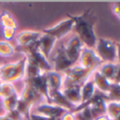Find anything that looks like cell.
<instances>
[{"instance_id": "cell-1", "label": "cell", "mask_w": 120, "mask_h": 120, "mask_svg": "<svg viewBox=\"0 0 120 120\" xmlns=\"http://www.w3.org/2000/svg\"><path fill=\"white\" fill-rule=\"evenodd\" d=\"M72 18L74 20L73 31L75 35L80 39V41L84 46L90 49H95L98 38L94 31V26L98 18L93 12V10L87 8L82 14L78 16H72Z\"/></svg>"}, {"instance_id": "cell-2", "label": "cell", "mask_w": 120, "mask_h": 120, "mask_svg": "<svg viewBox=\"0 0 120 120\" xmlns=\"http://www.w3.org/2000/svg\"><path fill=\"white\" fill-rule=\"evenodd\" d=\"M26 56H23L17 61L0 64V81L14 83L23 80L25 76Z\"/></svg>"}, {"instance_id": "cell-3", "label": "cell", "mask_w": 120, "mask_h": 120, "mask_svg": "<svg viewBox=\"0 0 120 120\" xmlns=\"http://www.w3.org/2000/svg\"><path fill=\"white\" fill-rule=\"evenodd\" d=\"M93 71L86 70L82 66L75 64L62 73L63 75V87L70 85H82L84 81L91 77Z\"/></svg>"}, {"instance_id": "cell-4", "label": "cell", "mask_w": 120, "mask_h": 120, "mask_svg": "<svg viewBox=\"0 0 120 120\" xmlns=\"http://www.w3.org/2000/svg\"><path fill=\"white\" fill-rule=\"evenodd\" d=\"M94 50L102 62H117L116 42L108 38H98Z\"/></svg>"}, {"instance_id": "cell-5", "label": "cell", "mask_w": 120, "mask_h": 120, "mask_svg": "<svg viewBox=\"0 0 120 120\" xmlns=\"http://www.w3.org/2000/svg\"><path fill=\"white\" fill-rule=\"evenodd\" d=\"M73 29H74V20H73L71 15H68V18L59 21L58 23H56V24L52 25L50 27L43 29L41 32L53 36L57 40H59L61 38L65 37L68 34H70L73 31Z\"/></svg>"}, {"instance_id": "cell-6", "label": "cell", "mask_w": 120, "mask_h": 120, "mask_svg": "<svg viewBox=\"0 0 120 120\" xmlns=\"http://www.w3.org/2000/svg\"><path fill=\"white\" fill-rule=\"evenodd\" d=\"M101 63H103V62L98 57L97 53H96V51L94 49L83 46L82 50H81L80 56H79L78 63H77L78 65L82 66V68H86V70L94 71Z\"/></svg>"}, {"instance_id": "cell-7", "label": "cell", "mask_w": 120, "mask_h": 120, "mask_svg": "<svg viewBox=\"0 0 120 120\" xmlns=\"http://www.w3.org/2000/svg\"><path fill=\"white\" fill-rule=\"evenodd\" d=\"M31 112L56 120L60 119V117L68 111L64 110L62 108H59L57 105H54L52 103H49V102H42V103H39L37 105L33 106Z\"/></svg>"}, {"instance_id": "cell-8", "label": "cell", "mask_w": 120, "mask_h": 120, "mask_svg": "<svg viewBox=\"0 0 120 120\" xmlns=\"http://www.w3.org/2000/svg\"><path fill=\"white\" fill-rule=\"evenodd\" d=\"M83 46L84 45L82 44V42L80 41V39L75 34L72 37H70V39L63 45V51L65 53L66 57L74 65L78 63L79 56H80L81 50H82Z\"/></svg>"}, {"instance_id": "cell-9", "label": "cell", "mask_w": 120, "mask_h": 120, "mask_svg": "<svg viewBox=\"0 0 120 120\" xmlns=\"http://www.w3.org/2000/svg\"><path fill=\"white\" fill-rule=\"evenodd\" d=\"M53 53H54V55H52V58L50 60L51 64L53 66V71L58 73H63L68 68H70L71 66L74 65L66 57L65 53L63 51V45H60L59 48L54 50Z\"/></svg>"}, {"instance_id": "cell-10", "label": "cell", "mask_w": 120, "mask_h": 120, "mask_svg": "<svg viewBox=\"0 0 120 120\" xmlns=\"http://www.w3.org/2000/svg\"><path fill=\"white\" fill-rule=\"evenodd\" d=\"M23 87L21 90V92L19 93V97L21 99L25 100L26 102H29L32 106H35L39 103H42V102H46L45 98L35 89L33 87L30 83L23 81Z\"/></svg>"}, {"instance_id": "cell-11", "label": "cell", "mask_w": 120, "mask_h": 120, "mask_svg": "<svg viewBox=\"0 0 120 120\" xmlns=\"http://www.w3.org/2000/svg\"><path fill=\"white\" fill-rule=\"evenodd\" d=\"M41 32L33 31V30H25L21 31L15 35V41L18 46L19 50L26 48V46L32 45L33 43L38 41V39L41 36Z\"/></svg>"}, {"instance_id": "cell-12", "label": "cell", "mask_w": 120, "mask_h": 120, "mask_svg": "<svg viewBox=\"0 0 120 120\" xmlns=\"http://www.w3.org/2000/svg\"><path fill=\"white\" fill-rule=\"evenodd\" d=\"M105 102H106L105 96L100 93H96V95L87 103H85L84 105L90 108L92 116H93L94 120H95L96 118L102 116V115H105ZM84 105H81V106H84ZM81 106H78V108H81Z\"/></svg>"}, {"instance_id": "cell-13", "label": "cell", "mask_w": 120, "mask_h": 120, "mask_svg": "<svg viewBox=\"0 0 120 120\" xmlns=\"http://www.w3.org/2000/svg\"><path fill=\"white\" fill-rule=\"evenodd\" d=\"M42 33V32H41ZM57 39L54 38L53 36L48 35V34L42 33L40 38L38 39V49L41 52V54L45 57L46 59L50 60L51 56L53 55V52L55 50V45H56Z\"/></svg>"}, {"instance_id": "cell-14", "label": "cell", "mask_w": 120, "mask_h": 120, "mask_svg": "<svg viewBox=\"0 0 120 120\" xmlns=\"http://www.w3.org/2000/svg\"><path fill=\"white\" fill-rule=\"evenodd\" d=\"M91 78H92V80L94 81V84H95L97 92H99L100 94H102V95H104V96L110 93V91L112 90L114 83H113L112 81H110L109 79H106L97 68L93 71V73H92V75H91Z\"/></svg>"}, {"instance_id": "cell-15", "label": "cell", "mask_w": 120, "mask_h": 120, "mask_svg": "<svg viewBox=\"0 0 120 120\" xmlns=\"http://www.w3.org/2000/svg\"><path fill=\"white\" fill-rule=\"evenodd\" d=\"M46 73L42 74L41 76L37 77V78L31 79V80H23L25 82L30 83L33 87H35L44 98H45L46 102L50 101V89H49L48 80H46Z\"/></svg>"}, {"instance_id": "cell-16", "label": "cell", "mask_w": 120, "mask_h": 120, "mask_svg": "<svg viewBox=\"0 0 120 120\" xmlns=\"http://www.w3.org/2000/svg\"><path fill=\"white\" fill-rule=\"evenodd\" d=\"M81 85H70L61 89V93L73 105L75 109L81 104Z\"/></svg>"}, {"instance_id": "cell-17", "label": "cell", "mask_w": 120, "mask_h": 120, "mask_svg": "<svg viewBox=\"0 0 120 120\" xmlns=\"http://www.w3.org/2000/svg\"><path fill=\"white\" fill-rule=\"evenodd\" d=\"M49 103H52L59 108H62L68 112H73L75 110V106L62 95L61 91H50V101Z\"/></svg>"}, {"instance_id": "cell-18", "label": "cell", "mask_w": 120, "mask_h": 120, "mask_svg": "<svg viewBox=\"0 0 120 120\" xmlns=\"http://www.w3.org/2000/svg\"><path fill=\"white\" fill-rule=\"evenodd\" d=\"M80 92H81V104L79 106L84 105L85 103H87L97 93V90H96V86L94 84V81L92 80L91 77L86 81L83 82V84L80 87Z\"/></svg>"}, {"instance_id": "cell-19", "label": "cell", "mask_w": 120, "mask_h": 120, "mask_svg": "<svg viewBox=\"0 0 120 120\" xmlns=\"http://www.w3.org/2000/svg\"><path fill=\"white\" fill-rule=\"evenodd\" d=\"M46 80H48L50 91H61L63 87V75L62 73L51 71L46 73Z\"/></svg>"}, {"instance_id": "cell-20", "label": "cell", "mask_w": 120, "mask_h": 120, "mask_svg": "<svg viewBox=\"0 0 120 120\" xmlns=\"http://www.w3.org/2000/svg\"><path fill=\"white\" fill-rule=\"evenodd\" d=\"M117 62H103L97 68V70L110 81L114 83V79L117 73Z\"/></svg>"}, {"instance_id": "cell-21", "label": "cell", "mask_w": 120, "mask_h": 120, "mask_svg": "<svg viewBox=\"0 0 120 120\" xmlns=\"http://www.w3.org/2000/svg\"><path fill=\"white\" fill-rule=\"evenodd\" d=\"M0 24H1L2 29L17 30V27H18L16 19L8 11H2L0 13Z\"/></svg>"}, {"instance_id": "cell-22", "label": "cell", "mask_w": 120, "mask_h": 120, "mask_svg": "<svg viewBox=\"0 0 120 120\" xmlns=\"http://www.w3.org/2000/svg\"><path fill=\"white\" fill-rule=\"evenodd\" d=\"M105 115L110 120H115L120 116V101L106 100Z\"/></svg>"}, {"instance_id": "cell-23", "label": "cell", "mask_w": 120, "mask_h": 120, "mask_svg": "<svg viewBox=\"0 0 120 120\" xmlns=\"http://www.w3.org/2000/svg\"><path fill=\"white\" fill-rule=\"evenodd\" d=\"M42 74H44L37 65L33 63V62L29 61L26 58V65H25V76L23 80H31V79L37 78V77L41 76Z\"/></svg>"}, {"instance_id": "cell-24", "label": "cell", "mask_w": 120, "mask_h": 120, "mask_svg": "<svg viewBox=\"0 0 120 120\" xmlns=\"http://www.w3.org/2000/svg\"><path fill=\"white\" fill-rule=\"evenodd\" d=\"M18 94L16 90V86L14 85V83L11 82H2L1 81V92H0V99H4L6 97L16 95ZM19 95V94H18Z\"/></svg>"}, {"instance_id": "cell-25", "label": "cell", "mask_w": 120, "mask_h": 120, "mask_svg": "<svg viewBox=\"0 0 120 120\" xmlns=\"http://www.w3.org/2000/svg\"><path fill=\"white\" fill-rule=\"evenodd\" d=\"M18 99H19L18 94L10 96V97H6V98H4V99H1L4 113L11 112V111H13V110H16V105H17V101H18Z\"/></svg>"}, {"instance_id": "cell-26", "label": "cell", "mask_w": 120, "mask_h": 120, "mask_svg": "<svg viewBox=\"0 0 120 120\" xmlns=\"http://www.w3.org/2000/svg\"><path fill=\"white\" fill-rule=\"evenodd\" d=\"M16 52L15 46L10 41L1 40L0 41V56L2 57H11Z\"/></svg>"}, {"instance_id": "cell-27", "label": "cell", "mask_w": 120, "mask_h": 120, "mask_svg": "<svg viewBox=\"0 0 120 120\" xmlns=\"http://www.w3.org/2000/svg\"><path fill=\"white\" fill-rule=\"evenodd\" d=\"M32 108H33V106H32L29 102H26L25 100L21 99V98L19 97L18 101H17L16 110L18 111L21 115H23L24 117H29L30 113H31V111H32Z\"/></svg>"}, {"instance_id": "cell-28", "label": "cell", "mask_w": 120, "mask_h": 120, "mask_svg": "<svg viewBox=\"0 0 120 120\" xmlns=\"http://www.w3.org/2000/svg\"><path fill=\"white\" fill-rule=\"evenodd\" d=\"M106 100H112V101H120V83H114L112 90L108 95H105Z\"/></svg>"}, {"instance_id": "cell-29", "label": "cell", "mask_w": 120, "mask_h": 120, "mask_svg": "<svg viewBox=\"0 0 120 120\" xmlns=\"http://www.w3.org/2000/svg\"><path fill=\"white\" fill-rule=\"evenodd\" d=\"M4 115L10 120H24L25 119V117L23 115H21L17 110H13L11 112L4 113Z\"/></svg>"}, {"instance_id": "cell-30", "label": "cell", "mask_w": 120, "mask_h": 120, "mask_svg": "<svg viewBox=\"0 0 120 120\" xmlns=\"http://www.w3.org/2000/svg\"><path fill=\"white\" fill-rule=\"evenodd\" d=\"M2 35H3L5 41H10L11 39L15 38L16 30H14V29H2Z\"/></svg>"}, {"instance_id": "cell-31", "label": "cell", "mask_w": 120, "mask_h": 120, "mask_svg": "<svg viewBox=\"0 0 120 120\" xmlns=\"http://www.w3.org/2000/svg\"><path fill=\"white\" fill-rule=\"evenodd\" d=\"M29 119L30 120H55V119L49 118V117L42 116V115H39V114H35V113H32V112L29 115Z\"/></svg>"}, {"instance_id": "cell-32", "label": "cell", "mask_w": 120, "mask_h": 120, "mask_svg": "<svg viewBox=\"0 0 120 120\" xmlns=\"http://www.w3.org/2000/svg\"><path fill=\"white\" fill-rule=\"evenodd\" d=\"M112 12H113V14L120 20V1H116L113 3Z\"/></svg>"}, {"instance_id": "cell-33", "label": "cell", "mask_w": 120, "mask_h": 120, "mask_svg": "<svg viewBox=\"0 0 120 120\" xmlns=\"http://www.w3.org/2000/svg\"><path fill=\"white\" fill-rule=\"evenodd\" d=\"M59 120H76V115L74 112H66L60 117Z\"/></svg>"}, {"instance_id": "cell-34", "label": "cell", "mask_w": 120, "mask_h": 120, "mask_svg": "<svg viewBox=\"0 0 120 120\" xmlns=\"http://www.w3.org/2000/svg\"><path fill=\"white\" fill-rule=\"evenodd\" d=\"M114 83H120V63H118V65H117V73L114 79Z\"/></svg>"}, {"instance_id": "cell-35", "label": "cell", "mask_w": 120, "mask_h": 120, "mask_svg": "<svg viewBox=\"0 0 120 120\" xmlns=\"http://www.w3.org/2000/svg\"><path fill=\"white\" fill-rule=\"evenodd\" d=\"M116 51H117V63H120V41L116 42Z\"/></svg>"}, {"instance_id": "cell-36", "label": "cell", "mask_w": 120, "mask_h": 120, "mask_svg": "<svg viewBox=\"0 0 120 120\" xmlns=\"http://www.w3.org/2000/svg\"><path fill=\"white\" fill-rule=\"evenodd\" d=\"M95 120H110L106 117V115H102V116H100V117H98V118H96Z\"/></svg>"}, {"instance_id": "cell-37", "label": "cell", "mask_w": 120, "mask_h": 120, "mask_svg": "<svg viewBox=\"0 0 120 120\" xmlns=\"http://www.w3.org/2000/svg\"><path fill=\"white\" fill-rule=\"evenodd\" d=\"M0 120H10V119L3 114V115H0Z\"/></svg>"}, {"instance_id": "cell-38", "label": "cell", "mask_w": 120, "mask_h": 120, "mask_svg": "<svg viewBox=\"0 0 120 120\" xmlns=\"http://www.w3.org/2000/svg\"><path fill=\"white\" fill-rule=\"evenodd\" d=\"M0 92H1V81H0Z\"/></svg>"}, {"instance_id": "cell-39", "label": "cell", "mask_w": 120, "mask_h": 120, "mask_svg": "<svg viewBox=\"0 0 120 120\" xmlns=\"http://www.w3.org/2000/svg\"><path fill=\"white\" fill-rule=\"evenodd\" d=\"M115 120H120V116L118 117V118H117V119H115Z\"/></svg>"}]
</instances>
